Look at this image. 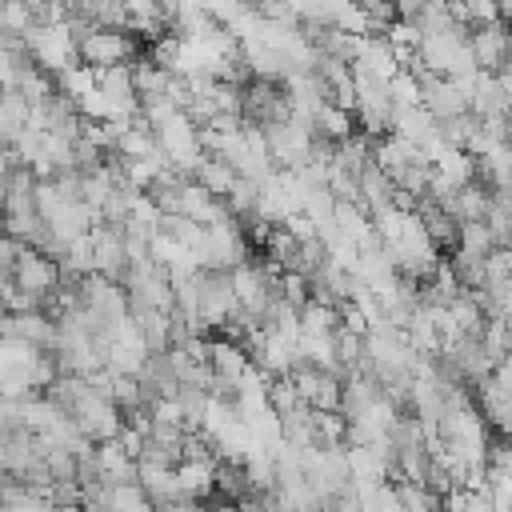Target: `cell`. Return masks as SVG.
<instances>
[{
  "label": "cell",
  "instance_id": "obj_2",
  "mask_svg": "<svg viewBox=\"0 0 512 512\" xmlns=\"http://www.w3.org/2000/svg\"><path fill=\"white\" fill-rule=\"evenodd\" d=\"M500 244L492 236V228L484 220L476 224H460V236H456V252H468V256H492Z\"/></svg>",
  "mask_w": 512,
  "mask_h": 512
},
{
  "label": "cell",
  "instance_id": "obj_3",
  "mask_svg": "<svg viewBox=\"0 0 512 512\" xmlns=\"http://www.w3.org/2000/svg\"><path fill=\"white\" fill-rule=\"evenodd\" d=\"M488 504L492 512H512V476H500V472H488Z\"/></svg>",
  "mask_w": 512,
  "mask_h": 512
},
{
  "label": "cell",
  "instance_id": "obj_1",
  "mask_svg": "<svg viewBox=\"0 0 512 512\" xmlns=\"http://www.w3.org/2000/svg\"><path fill=\"white\" fill-rule=\"evenodd\" d=\"M468 44H472V56H476V68L480 72H504L508 68V56H512V28L504 20L484 24V28H472L468 32Z\"/></svg>",
  "mask_w": 512,
  "mask_h": 512
},
{
  "label": "cell",
  "instance_id": "obj_4",
  "mask_svg": "<svg viewBox=\"0 0 512 512\" xmlns=\"http://www.w3.org/2000/svg\"><path fill=\"white\" fill-rule=\"evenodd\" d=\"M488 472L512 476V440H504V436H492V448H488Z\"/></svg>",
  "mask_w": 512,
  "mask_h": 512
}]
</instances>
